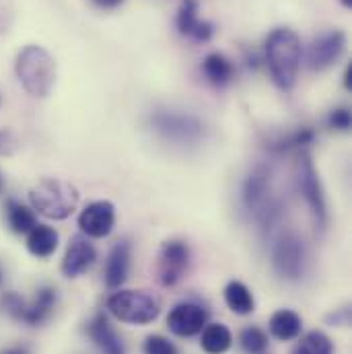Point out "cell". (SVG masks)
<instances>
[{
    "label": "cell",
    "instance_id": "obj_31",
    "mask_svg": "<svg viewBox=\"0 0 352 354\" xmlns=\"http://www.w3.org/2000/svg\"><path fill=\"white\" fill-rule=\"evenodd\" d=\"M344 85H346V88L352 87V64L346 68V75H344Z\"/></svg>",
    "mask_w": 352,
    "mask_h": 354
},
{
    "label": "cell",
    "instance_id": "obj_1",
    "mask_svg": "<svg viewBox=\"0 0 352 354\" xmlns=\"http://www.w3.org/2000/svg\"><path fill=\"white\" fill-rule=\"evenodd\" d=\"M272 79L282 91L293 88L301 66V39L290 29H274L266 41Z\"/></svg>",
    "mask_w": 352,
    "mask_h": 354
},
{
    "label": "cell",
    "instance_id": "obj_26",
    "mask_svg": "<svg viewBox=\"0 0 352 354\" xmlns=\"http://www.w3.org/2000/svg\"><path fill=\"white\" fill-rule=\"evenodd\" d=\"M142 353L145 354H179L177 353V346L174 342H169L165 336H159V334H153L145 340L142 344Z\"/></svg>",
    "mask_w": 352,
    "mask_h": 354
},
{
    "label": "cell",
    "instance_id": "obj_12",
    "mask_svg": "<svg viewBox=\"0 0 352 354\" xmlns=\"http://www.w3.org/2000/svg\"><path fill=\"white\" fill-rule=\"evenodd\" d=\"M95 260H97V250L93 248L87 235H75L68 241V248H66L60 270L66 278H79L93 266Z\"/></svg>",
    "mask_w": 352,
    "mask_h": 354
},
{
    "label": "cell",
    "instance_id": "obj_33",
    "mask_svg": "<svg viewBox=\"0 0 352 354\" xmlns=\"http://www.w3.org/2000/svg\"><path fill=\"white\" fill-rule=\"evenodd\" d=\"M2 280H4V270H2V266H0V284H2Z\"/></svg>",
    "mask_w": 352,
    "mask_h": 354
},
{
    "label": "cell",
    "instance_id": "obj_21",
    "mask_svg": "<svg viewBox=\"0 0 352 354\" xmlns=\"http://www.w3.org/2000/svg\"><path fill=\"white\" fill-rule=\"evenodd\" d=\"M202 71L212 85H227L233 79V66L223 54H208L202 62Z\"/></svg>",
    "mask_w": 352,
    "mask_h": 354
},
{
    "label": "cell",
    "instance_id": "obj_8",
    "mask_svg": "<svg viewBox=\"0 0 352 354\" xmlns=\"http://www.w3.org/2000/svg\"><path fill=\"white\" fill-rule=\"evenodd\" d=\"M115 225V208L107 200L91 202L79 216V227L83 235L93 239H103L113 231Z\"/></svg>",
    "mask_w": 352,
    "mask_h": 354
},
{
    "label": "cell",
    "instance_id": "obj_5",
    "mask_svg": "<svg viewBox=\"0 0 352 354\" xmlns=\"http://www.w3.org/2000/svg\"><path fill=\"white\" fill-rule=\"evenodd\" d=\"M299 189L303 192L305 202H307V206L311 208L315 227H319V229L324 231L326 225H328L326 196H324L319 177H317V171H315L313 161H311L309 155H303V159H301V163H299Z\"/></svg>",
    "mask_w": 352,
    "mask_h": 354
},
{
    "label": "cell",
    "instance_id": "obj_4",
    "mask_svg": "<svg viewBox=\"0 0 352 354\" xmlns=\"http://www.w3.org/2000/svg\"><path fill=\"white\" fill-rule=\"evenodd\" d=\"M107 311L122 324L147 326L159 317L161 303L149 290H118L107 299Z\"/></svg>",
    "mask_w": 352,
    "mask_h": 354
},
{
    "label": "cell",
    "instance_id": "obj_23",
    "mask_svg": "<svg viewBox=\"0 0 352 354\" xmlns=\"http://www.w3.org/2000/svg\"><path fill=\"white\" fill-rule=\"evenodd\" d=\"M293 354H334V344L324 332L313 330L299 340Z\"/></svg>",
    "mask_w": 352,
    "mask_h": 354
},
{
    "label": "cell",
    "instance_id": "obj_20",
    "mask_svg": "<svg viewBox=\"0 0 352 354\" xmlns=\"http://www.w3.org/2000/svg\"><path fill=\"white\" fill-rule=\"evenodd\" d=\"M6 223L12 233L27 235L37 225V216H35L33 208H29L17 200H8L6 202Z\"/></svg>",
    "mask_w": 352,
    "mask_h": 354
},
{
    "label": "cell",
    "instance_id": "obj_3",
    "mask_svg": "<svg viewBox=\"0 0 352 354\" xmlns=\"http://www.w3.org/2000/svg\"><path fill=\"white\" fill-rule=\"evenodd\" d=\"M29 200L35 212L54 218L64 221L73 214V210L79 204V192L75 185L60 181V179H41L29 189Z\"/></svg>",
    "mask_w": 352,
    "mask_h": 354
},
{
    "label": "cell",
    "instance_id": "obj_29",
    "mask_svg": "<svg viewBox=\"0 0 352 354\" xmlns=\"http://www.w3.org/2000/svg\"><path fill=\"white\" fill-rule=\"evenodd\" d=\"M0 354H31V351H29V346H25V344H19V346H10V348L2 351Z\"/></svg>",
    "mask_w": 352,
    "mask_h": 354
},
{
    "label": "cell",
    "instance_id": "obj_10",
    "mask_svg": "<svg viewBox=\"0 0 352 354\" xmlns=\"http://www.w3.org/2000/svg\"><path fill=\"white\" fill-rule=\"evenodd\" d=\"M153 124L157 126V130L163 136H167L172 140H179V142H194L202 134V124L192 115L159 111L153 118Z\"/></svg>",
    "mask_w": 352,
    "mask_h": 354
},
{
    "label": "cell",
    "instance_id": "obj_13",
    "mask_svg": "<svg viewBox=\"0 0 352 354\" xmlns=\"http://www.w3.org/2000/svg\"><path fill=\"white\" fill-rule=\"evenodd\" d=\"M56 303H58V292L54 286H39L35 290V297L31 303L25 301V307H23V313L19 317V322L31 326V328H37L41 324H46L50 319V315L54 313L56 309Z\"/></svg>",
    "mask_w": 352,
    "mask_h": 354
},
{
    "label": "cell",
    "instance_id": "obj_34",
    "mask_svg": "<svg viewBox=\"0 0 352 354\" xmlns=\"http://www.w3.org/2000/svg\"><path fill=\"white\" fill-rule=\"evenodd\" d=\"M0 185H2V179H0Z\"/></svg>",
    "mask_w": 352,
    "mask_h": 354
},
{
    "label": "cell",
    "instance_id": "obj_32",
    "mask_svg": "<svg viewBox=\"0 0 352 354\" xmlns=\"http://www.w3.org/2000/svg\"><path fill=\"white\" fill-rule=\"evenodd\" d=\"M340 2H342V4H344L346 8H351V6H352V0H340Z\"/></svg>",
    "mask_w": 352,
    "mask_h": 354
},
{
    "label": "cell",
    "instance_id": "obj_17",
    "mask_svg": "<svg viewBox=\"0 0 352 354\" xmlns=\"http://www.w3.org/2000/svg\"><path fill=\"white\" fill-rule=\"evenodd\" d=\"M301 330H303V319L293 309H278L270 317V334L280 342L297 340L301 336Z\"/></svg>",
    "mask_w": 352,
    "mask_h": 354
},
{
    "label": "cell",
    "instance_id": "obj_18",
    "mask_svg": "<svg viewBox=\"0 0 352 354\" xmlns=\"http://www.w3.org/2000/svg\"><path fill=\"white\" fill-rule=\"evenodd\" d=\"M200 334V346L206 354H225L233 346V334L225 324H206Z\"/></svg>",
    "mask_w": 352,
    "mask_h": 354
},
{
    "label": "cell",
    "instance_id": "obj_2",
    "mask_svg": "<svg viewBox=\"0 0 352 354\" xmlns=\"http://www.w3.org/2000/svg\"><path fill=\"white\" fill-rule=\"evenodd\" d=\"M15 73L33 97H48L56 83V62L41 46L23 48L17 56Z\"/></svg>",
    "mask_w": 352,
    "mask_h": 354
},
{
    "label": "cell",
    "instance_id": "obj_27",
    "mask_svg": "<svg viewBox=\"0 0 352 354\" xmlns=\"http://www.w3.org/2000/svg\"><path fill=\"white\" fill-rule=\"evenodd\" d=\"M351 111L349 109H334L330 115V126L336 130H349L351 128Z\"/></svg>",
    "mask_w": 352,
    "mask_h": 354
},
{
    "label": "cell",
    "instance_id": "obj_19",
    "mask_svg": "<svg viewBox=\"0 0 352 354\" xmlns=\"http://www.w3.org/2000/svg\"><path fill=\"white\" fill-rule=\"evenodd\" d=\"M225 303L237 315H250L256 311V301L252 290L239 280H231L225 286Z\"/></svg>",
    "mask_w": 352,
    "mask_h": 354
},
{
    "label": "cell",
    "instance_id": "obj_14",
    "mask_svg": "<svg viewBox=\"0 0 352 354\" xmlns=\"http://www.w3.org/2000/svg\"><path fill=\"white\" fill-rule=\"evenodd\" d=\"M130 258H132V248L126 239L118 241L109 256H107V262H105V272H103V278H105V284L107 288H113L118 290L126 280H128V274H130Z\"/></svg>",
    "mask_w": 352,
    "mask_h": 354
},
{
    "label": "cell",
    "instance_id": "obj_11",
    "mask_svg": "<svg viewBox=\"0 0 352 354\" xmlns=\"http://www.w3.org/2000/svg\"><path fill=\"white\" fill-rule=\"evenodd\" d=\"M305 252L303 243L295 235H284L274 250V268L282 278L297 280L303 274Z\"/></svg>",
    "mask_w": 352,
    "mask_h": 354
},
{
    "label": "cell",
    "instance_id": "obj_6",
    "mask_svg": "<svg viewBox=\"0 0 352 354\" xmlns=\"http://www.w3.org/2000/svg\"><path fill=\"white\" fill-rule=\"evenodd\" d=\"M208 324V311L192 301L176 305L167 315V328L179 338H192L204 330Z\"/></svg>",
    "mask_w": 352,
    "mask_h": 354
},
{
    "label": "cell",
    "instance_id": "obj_15",
    "mask_svg": "<svg viewBox=\"0 0 352 354\" xmlns=\"http://www.w3.org/2000/svg\"><path fill=\"white\" fill-rule=\"evenodd\" d=\"M87 332L89 338L95 342V346L103 354H126V346H124L122 338L115 334V330L111 328L105 313H97L91 319Z\"/></svg>",
    "mask_w": 352,
    "mask_h": 354
},
{
    "label": "cell",
    "instance_id": "obj_25",
    "mask_svg": "<svg viewBox=\"0 0 352 354\" xmlns=\"http://www.w3.org/2000/svg\"><path fill=\"white\" fill-rule=\"evenodd\" d=\"M239 342L248 354H264L268 351V334L258 326H248L241 332Z\"/></svg>",
    "mask_w": 352,
    "mask_h": 354
},
{
    "label": "cell",
    "instance_id": "obj_22",
    "mask_svg": "<svg viewBox=\"0 0 352 354\" xmlns=\"http://www.w3.org/2000/svg\"><path fill=\"white\" fill-rule=\"evenodd\" d=\"M264 171H256L252 174L250 179L246 181V189H243V198H246V204L248 208L252 210H260L264 208L266 200H268V179H266Z\"/></svg>",
    "mask_w": 352,
    "mask_h": 354
},
{
    "label": "cell",
    "instance_id": "obj_9",
    "mask_svg": "<svg viewBox=\"0 0 352 354\" xmlns=\"http://www.w3.org/2000/svg\"><path fill=\"white\" fill-rule=\"evenodd\" d=\"M346 46V37L342 31H328L324 35H319L311 48H309V68L311 71H326L332 64L338 62V58L342 56Z\"/></svg>",
    "mask_w": 352,
    "mask_h": 354
},
{
    "label": "cell",
    "instance_id": "obj_24",
    "mask_svg": "<svg viewBox=\"0 0 352 354\" xmlns=\"http://www.w3.org/2000/svg\"><path fill=\"white\" fill-rule=\"evenodd\" d=\"M200 19H198V0H183L177 12V27L183 35L194 37V33L200 27Z\"/></svg>",
    "mask_w": 352,
    "mask_h": 354
},
{
    "label": "cell",
    "instance_id": "obj_16",
    "mask_svg": "<svg viewBox=\"0 0 352 354\" xmlns=\"http://www.w3.org/2000/svg\"><path fill=\"white\" fill-rule=\"evenodd\" d=\"M58 250V233L54 227L35 225L27 233V252L37 260H48Z\"/></svg>",
    "mask_w": 352,
    "mask_h": 354
},
{
    "label": "cell",
    "instance_id": "obj_7",
    "mask_svg": "<svg viewBox=\"0 0 352 354\" xmlns=\"http://www.w3.org/2000/svg\"><path fill=\"white\" fill-rule=\"evenodd\" d=\"M189 264V250L183 241H165L159 256V282L163 286H176L183 278Z\"/></svg>",
    "mask_w": 352,
    "mask_h": 354
},
{
    "label": "cell",
    "instance_id": "obj_30",
    "mask_svg": "<svg viewBox=\"0 0 352 354\" xmlns=\"http://www.w3.org/2000/svg\"><path fill=\"white\" fill-rule=\"evenodd\" d=\"M97 6H101V8H115V6H120L124 0H93Z\"/></svg>",
    "mask_w": 352,
    "mask_h": 354
},
{
    "label": "cell",
    "instance_id": "obj_28",
    "mask_svg": "<svg viewBox=\"0 0 352 354\" xmlns=\"http://www.w3.org/2000/svg\"><path fill=\"white\" fill-rule=\"evenodd\" d=\"M17 140L10 130H0V157H8L17 151Z\"/></svg>",
    "mask_w": 352,
    "mask_h": 354
}]
</instances>
